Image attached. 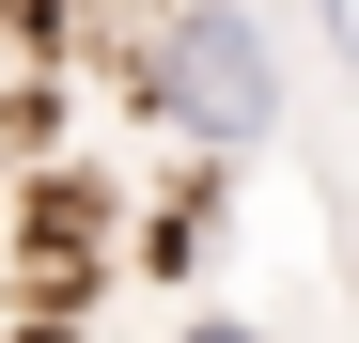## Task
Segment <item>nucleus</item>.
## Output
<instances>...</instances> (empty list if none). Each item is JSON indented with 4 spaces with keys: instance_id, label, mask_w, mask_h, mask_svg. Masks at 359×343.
Returning a JSON list of instances; mask_svg holds the SVG:
<instances>
[{
    "instance_id": "obj_1",
    "label": "nucleus",
    "mask_w": 359,
    "mask_h": 343,
    "mask_svg": "<svg viewBox=\"0 0 359 343\" xmlns=\"http://www.w3.org/2000/svg\"><path fill=\"white\" fill-rule=\"evenodd\" d=\"M126 94L156 109L172 141L250 156V141L281 125V31L250 16V0H156V16L126 31Z\"/></svg>"
},
{
    "instance_id": "obj_2",
    "label": "nucleus",
    "mask_w": 359,
    "mask_h": 343,
    "mask_svg": "<svg viewBox=\"0 0 359 343\" xmlns=\"http://www.w3.org/2000/svg\"><path fill=\"white\" fill-rule=\"evenodd\" d=\"M188 343H250V328H188Z\"/></svg>"
}]
</instances>
